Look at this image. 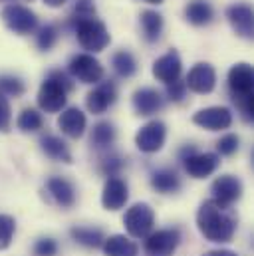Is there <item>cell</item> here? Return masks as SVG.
<instances>
[{
	"instance_id": "cell-13",
	"label": "cell",
	"mask_w": 254,
	"mask_h": 256,
	"mask_svg": "<svg viewBox=\"0 0 254 256\" xmlns=\"http://www.w3.org/2000/svg\"><path fill=\"white\" fill-rule=\"evenodd\" d=\"M118 100V88L114 82H102L98 84L86 98V106L92 114L96 116H102L106 114Z\"/></svg>"
},
{
	"instance_id": "cell-38",
	"label": "cell",
	"mask_w": 254,
	"mask_h": 256,
	"mask_svg": "<svg viewBox=\"0 0 254 256\" xmlns=\"http://www.w3.org/2000/svg\"><path fill=\"white\" fill-rule=\"evenodd\" d=\"M124 159L122 157H110V159H106V163H104V173L108 175V177H118V173L124 169Z\"/></svg>"
},
{
	"instance_id": "cell-8",
	"label": "cell",
	"mask_w": 254,
	"mask_h": 256,
	"mask_svg": "<svg viewBox=\"0 0 254 256\" xmlns=\"http://www.w3.org/2000/svg\"><path fill=\"white\" fill-rule=\"evenodd\" d=\"M68 70L82 84H100L102 78H104V66L100 64L98 58H94V54L74 56L68 64Z\"/></svg>"
},
{
	"instance_id": "cell-10",
	"label": "cell",
	"mask_w": 254,
	"mask_h": 256,
	"mask_svg": "<svg viewBox=\"0 0 254 256\" xmlns=\"http://www.w3.org/2000/svg\"><path fill=\"white\" fill-rule=\"evenodd\" d=\"M192 124L208 131H220L232 126V112L224 106H212L196 112L192 116Z\"/></svg>"
},
{
	"instance_id": "cell-30",
	"label": "cell",
	"mask_w": 254,
	"mask_h": 256,
	"mask_svg": "<svg viewBox=\"0 0 254 256\" xmlns=\"http://www.w3.org/2000/svg\"><path fill=\"white\" fill-rule=\"evenodd\" d=\"M24 82L18 78V76H12V74H4L0 76V94L6 98V96H12V98H18L24 94Z\"/></svg>"
},
{
	"instance_id": "cell-11",
	"label": "cell",
	"mask_w": 254,
	"mask_h": 256,
	"mask_svg": "<svg viewBox=\"0 0 254 256\" xmlns=\"http://www.w3.org/2000/svg\"><path fill=\"white\" fill-rule=\"evenodd\" d=\"M181 161L185 165V171L192 179H204V177L212 175L216 171V167L220 165V157L216 153H196V151H192L189 155H185Z\"/></svg>"
},
{
	"instance_id": "cell-9",
	"label": "cell",
	"mask_w": 254,
	"mask_h": 256,
	"mask_svg": "<svg viewBox=\"0 0 254 256\" xmlns=\"http://www.w3.org/2000/svg\"><path fill=\"white\" fill-rule=\"evenodd\" d=\"M165 139H167V126L159 120H153L137 131L135 145L143 153H157L163 149Z\"/></svg>"
},
{
	"instance_id": "cell-19",
	"label": "cell",
	"mask_w": 254,
	"mask_h": 256,
	"mask_svg": "<svg viewBox=\"0 0 254 256\" xmlns=\"http://www.w3.org/2000/svg\"><path fill=\"white\" fill-rule=\"evenodd\" d=\"M86 126H88V120H86V114L80 108L64 110L60 120H58V128L62 129L64 135H68L72 139H80L86 131Z\"/></svg>"
},
{
	"instance_id": "cell-23",
	"label": "cell",
	"mask_w": 254,
	"mask_h": 256,
	"mask_svg": "<svg viewBox=\"0 0 254 256\" xmlns=\"http://www.w3.org/2000/svg\"><path fill=\"white\" fill-rule=\"evenodd\" d=\"M139 18H141V28H143L145 40L151 44L157 42L163 32V16L155 10H143Z\"/></svg>"
},
{
	"instance_id": "cell-3",
	"label": "cell",
	"mask_w": 254,
	"mask_h": 256,
	"mask_svg": "<svg viewBox=\"0 0 254 256\" xmlns=\"http://www.w3.org/2000/svg\"><path fill=\"white\" fill-rule=\"evenodd\" d=\"M74 90L72 80L60 72V70H52L48 74V78L42 82L40 92H38V106L40 110H44L46 114H58L66 108L68 102V92Z\"/></svg>"
},
{
	"instance_id": "cell-5",
	"label": "cell",
	"mask_w": 254,
	"mask_h": 256,
	"mask_svg": "<svg viewBox=\"0 0 254 256\" xmlns=\"http://www.w3.org/2000/svg\"><path fill=\"white\" fill-rule=\"evenodd\" d=\"M124 224L129 236L133 238H147L155 226V212L147 202H135L129 206L124 216Z\"/></svg>"
},
{
	"instance_id": "cell-34",
	"label": "cell",
	"mask_w": 254,
	"mask_h": 256,
	"mask_svg": "<svg viewBox=\"0 0 254 256\" xmlns=\"http://www.w3.org/2000/svg\"><path fill=\"white\" fill-rule=\"evenodd\" d=\"M12 124V108L10 102L0 94V133H8Z\"/></svg>"
},
{
	"instance_id": "cell-1",
	"label": "cell",
	"mask_w": 254,
	"mask_h": 256,
	"mask_svg": "<svg viewBox=\"0 0 254 256\" xmlns=\"http://www.w3.org/2000/svg\"><path fill=\"white\" fill-rule=\"evenodd\" d=\"M196 226L210 242H230L236 232V218L232 216L230 206H222L208 198L198 206Z\"/></svg>"
},
{
	"instance_id": "cell-2",
	"label": "cell",
	"mask_w": 254,
	"mask_h": 256,
	"mask_svg": "<svg viewBox=\"0 0 254 256\" xmlns=\"http://www.w3.org/2000/svg\"><path fill=\"white\" fill-rule=\"evenodd\" d=\"M252 82L254 72L252 66L246 62H238L228 70V92L232 102L236 104L240 116L246 122H252L254 118V98H252Z\"/></svg>"
},
{
	"instance_id": "cell-24",
	"label": "cell",
	"mask_w": 254,
	"mask_h": 256,
	"mask_svg": "<svg viewBox=\"0 0 254 256\" xmlns=\"http://www.w3.org/2000/svg\"><path fill=\"white\" fill-rule=\"evenodd\" d=\"M212 16H214V10L204 0H194L185 8V18L192 26H206L212 20Z\"/></svg>"
},
{
	"instance_id": "cell-41",
	"label": "cell",
	"mask_w": 254,
	"mask_h": 256,
	"mask_svg": "<svg viewBox=\"0 0 254 256\" xmlns=\"http://www.w3.org/2000/svg\"><path fill=\"white\" fill-rule=\"evenodd\" d=\"M143 2H149V4H161L163 0H143Z\"/></svg>"
},
{
	"instance_id": "cell-15",
	"label": "cell",
	"mask_w": 254,
	"mask_h": 256,
	"mask_svg": "<svg viewBox=\"0 0 254 256\" xmlns=\"http://www.w3.org/2000/svg\"><path fill=\"white\" fill-rule=\"evenodd\" d=\"M129 198V189L127 183L118 175V177H108L106 185H104V192H102V204L108 210H120L124 208Z\"/></svg>"
},
{
	"instance_id": "cell-42",
	"label": "cell",
	"mask_w": 254,
	"mask_h": 256,
	"mask_svg": "<svg viewBox=\"0 0 254 256\" xmlns=\"http://www.w3.org/2000/svg\"><path fill=\"white\" fill-rule=\"evenodd\" d=\"M0 2H4V0H0Z\"/></svg>"
},
{
	"instance_id": "cell-32",
	"label": "cell",
	"mask_w": 254,
	"mask_h": 256,
	"mask_svg": "<svg viewBox=\"0 0 254 256\" xmlns=\"http://www.w3.org/2000/svg\"><path fill=\"white\" fill-rule=\"evenodd\" d=\"M56 42H58V28L54 24L42 26L40 32H38V38H36L38 48L44 50V52H48V50H52L56 46Z\"/></svg>"
},
{
	"instance_id": "cell-40",
	"label": "cell",
	"mask_w": 254,
	"mask_h": 256,
	"mask_svg": "<svg viewBox=\"0 0 254 256\" xmlns=\"http://www.w3.org/2000/svg\"><path fill=\"white\" fill-rule=\"evenodd\" d=\"M68 0H44V4L46 6H50V8H60V6H64Z\"/></svg>"
},
{
	"instance_id": "cell-27",
	"label": "cell",
	"mask_w": 254,
	"mask_h": 256,
	"mask_svg": "<svg viewBox=\"0 0 254 256\" xmlns=\"http://www.w3.org/2000/svg\"><path fill=\"white\" fill-rule=\"evenodd\" d=\"M116 137H118L116 128L110 122H100V124H96L94 129H92V145L96 149H108V147H112L114 141H116Z\"/></svg>"
},
{
	"instance_id": "cell-29",
	"label": "cell",
	"mask_w": 254,
	"mask_h": 256,
	"mask_svg": "<svg viewBox=\"0 0 254 256\" xmlns=\"http://www.w3.org/2000/svg\"><path fill=\"white\" fill-rule=\"evenodd\" d=\"M16 126H18L20 131H24V133H36V131H40V129H42L44 120H42V116H40L36 110L26 108V110L18 116Z\"/></svg>"
},
{
	"instance_id": "cell-37",
	"label": "cell",
	"mask_w": 254,
	"mask_h": 256,
	"mask_svg": "<svg viewBox=\"0 0 254 256\" xmlns=\"http://www.w3.org/2000/svg\"><path fill=\"white\" fill-rule=\"evenodd\" d=\"M88 16H96L94 0H76V10L72 18H88Z\"/></svg>"
},
{
	"instance_id": "cell-14",
	"label": "cell",
	"mask_w": 254,
	"mask_h": 256,
	"mask_svg": "<svg viewBox=\"0 0 254 256\" xmlns=\"http://www.w3.org/2000/svg\"><path fill=\"white\" fill-rule=\"evenodd\" d=\"M210 192H212L214 202H218L222 206H230L234 200H238L242 196V183L234 175H220L218 179L212 181Z\"/></svg>"
},
{
	"instance_id": "cell-12",
	"label": "cell",
	"mask_w": 254,
	"mask_h": 256,
	"mask_svg": "<svg viewBox=\"0 0 254 256\" xmlns=\"http://www.w3.org/2000/svg\"><path fill=\"white\" fill-rule=\"evenodd\" d=\"M185 86L189 88L190 92L194 94H210L216 86V72L214 68L206 62H200V64H194L187 74V80H185Z\"/></svg>"
},
{
	"instance_id": "cell-17",
	"label": "cell",
	"mask_w": 254,
	"mask_h": 256,
	"mask_svg": "<svg viewBox=\"0 0 254 256\" xmlns=\"http://www.w3.org/2000/svg\"><path fill=\"white\" fill-rule=\"evenodd\" d=\"M181 70H183V64H181V56L177 54V50H169L167 54H163L161 58L155 60L153 64V76L163 82V84H173L181 78Z\"/></svg>"
},
{
	"instance_id": "cell-36",
	"label": "cell",
	"mask_w": 254,
	"mask_h": 256,
	"mask_svg": "<svg viewBox=\"0 0 254 256\" xmlns=\"http://www.w3.org/2000/svg\"><path fill=\"white\" fill-rule=\"evenodd\" d=\"M185 94H187V86H185V82H181V80H177V82H173V84L167 86V98H169L171 102H175V104L183 102V100H185Z\"/></svg>"
},
{
	"instance_id": "cell-26",
	"label": "cell",
	"mask_w": 254,
	"mask_h": 256,
	"mask_svg": "<svg viewBox=\"0 0 254 256\" xmlns=\"http://www.w3.org/2000/svg\"><path fill=\"white\" fill-rule=\"evenodd\" d=\"M70 236L80 242L82 246H88V248H100L106 240L104 232L100 228H94V226H74L70 230Z\"/></svg>"
},
{
	"instance_id": "cell-33",
	"label": "cell",
	"mask_w": 254,
	"mask_h": 256,
	"mask_svg": "<svg viewBox=\"0 0 254 256\" xmlns=\"http://www.w3.org/2000/svg\"><path fill=\"white\" fill-rule=\"evenodd\" d=\"M238 143H240L238 135H234V133H226L224 137L218 139V143H216V151H218V155L230 157V155H234V153L238 151Z\"/></svg>"
},
{
	"instance_id": "cell-4",
	"label": "cell",
	"mask_w": 254,
	"mask_h": 256,
	"mask_svg": "<svg viewBox=\"0 0 254 256\" xmlns=\"http://www.w3.org/2000/svg\"><path fill=\"white\" fill-rule=\"evenodd\" d=\"M70 26L74 28V32L78 36V42L82 44L84 50H88V54L102 52L112 42V36L108 32V26L102 20H98L96 16L70 18Z\"/></svg>"
},
{
	"instance_id": "cell-28",
	"label": "cell",
	"mask_w": 254,
	"mask_h": 256,
	"mask_svg": "<svg viewBox=\"0 0 254 256\" xmlns=\"http://www.w3.org/2000/svg\"><path fill=\"white\" fill-rule=\"evenodd\" d=\"M112 66H114V70H116V74L120 78H131L137 72V62H135L133 54L127 52V50L116 52L114 58H112Z\"/></svg>"
},
{
	"instance_id": "cell-16",
	"label": "cell",
	"mask_w": 254,
	"mask_h": 256,
	"mask_svg": "<svg viewBox=\"0 0 254 256\" xmlns=\"http://www.w3.org/2000/svg\"><path fill=\"white\" fill-rule=\"evenodd\" d=\"M226 18L232 30L242 38H252L254 34V14L248 4H232L226 8Z\"/></svg>"
},
{
	"instance_id": "cell-20",
	"label": "cell",
	"mask_w": 254,
	"mask_h": 256,
	"mask_svg": "<svg viewBox=\"0 0 254 256\" xmlns=\"http://www.w3.org/2000/svg\"><path fill=\"white\" fill-rule=\"evenodd\" d=\"M46 189L50 192V196L62 208H72L76 204V189H74V185L68 179H64V177H50L46 181Z\"/></svg>"
},
{
	"instance_id": "cell-25",
	"label": "cell",
	"mask_w": 254,
	"mask_h": 256,
	"mask_svg": "<svg viewBox=\"0 0 254 256\" xmlns=\"http://www.w3.org/2000/svg\"><path fill=\"white\" fill-rule=\"evenodd\" d=\"M40 145H42V151L50 159L62 161V163H72V153H70L68 145L64 143L60 137H56V135H44L42 141H40Z\"/></svg>"
},
{
	"instance_id": "cell-31",
	"label": "cell",
	"mask_w": 254,
	"mask_h": 256,
	"mask_svg": "<svg viewBox=\"0 0 254 256\" xmlns=\"http://www.w3.org/2000/svg\"><path fill=\"white\" fill-rule=\"evenodd\" d=\"M16 232V220L10 214H0V250H6L12 244Z\"/></svg>"
},
{
	"instance_id": "cell-39",
	"label": "cell",
	"mask_w": 254,
	"mask_h": 256,
	"mask_svg": "<svg viewBox=\"0 0 254 256\" xmlns=\"http://www.w3.org/2000/svg\"><path fill=\"white\" fill-rule=\"evenodd\" d=\"M202 256H238V254L232 252V250H208V252H204Z\"/></svg>"
},
{
	"instance_id": "cell-22",
	"label": "cell",
	"mask_w": 254,
	"mask_h": 256,
	"mask_svg": "<svg viewBox=\"0 0 254 256\" xmlns=\"http://www.w3.org/2000/svg\"><path fill=\"white\" fill-rule=\"evenodd\" d=\"M151 187L161 194L177 192L181 189V179L173 169H159L151 175Z\"/></svg>"
},
{
	"instance_id": "cell-35",
	"label": "cell",
	"mask_w": 254,
	"mask_h": 256,
	"mask_svg": "<svg viewBox=\"0 0 254 256\" xmlns=\"http://www.w3.org/2000/svg\"><path fill=\"white\" fill-rule=\"evenodd\" d=\"M34 254L36 256H56L58 254V242L54 238H40L34 244Z\"/></svg>"
},
{
	"instance_id": "cell-18",
	"label": "cell",
	"mask_w": 254,
	"mask_h": 256,
	"mask_svg": "<svg viewBox=\"0 0 254 256\" xmlns=\"http://www.w3.org/2000/svg\"><path fill=\"white\" fill-rule=\"evenodd\" d=\"M133 110L137 116H153L159 110H163V96L155 88H139L133 94Z\"/></svg>"
},
{
	"instance_id": "cell-7",
	"label": "cell",
	"mask_w": 254,
	"mask_h": 256,
	"mask_svg": "<svg viewBox=\"0 0 254 256\" xmlns=\"http://www.w3.org/2000/svg\"><path fill=\"white\" fill-rule=\"evenodd\" d=\"M181 242L179 228H161L145 238V256H173Z\"/></svg>"
},
{
	"instance_id": "cell-21",
	"label": "cell",
	"mask_w": 254,
	"mask_h": 256,
	"mask_svg": "<svg viewBox=\"0 0 254 256\" xmlns=\"http://www.w3.org/2000/svg\"><path fill=\"white\" fill-rule=\"evenodd\" d=\"M104 254L106 256H139V248L126 234H114L104 240Z\"/></svg>"
},
{
	"instance_id": "cell-6",
	"label": "cell",
	"mask_w": 254,
	"mask_h": 256,
	"mask_svg": "<svg viewBox=\"0 0 254 256\" xmlns=\"http://www.w3.org/2000/svg\"><path fill=\"white\" fill-rule=\"evenodd\" d=\"M2 22L6 24L8 30H12L14 34H20V36L32 34L36 30V26H38L36 14L28 6H22V4H8V6H4Z\"/></svg>"
}]
</instances>
